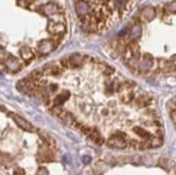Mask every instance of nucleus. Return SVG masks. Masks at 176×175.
Segmentation results:
<instances>
[{
    "mask_svg": "<svg viewBox=\"0 0 176 175\" xmlns=\"http://www.w3.org/2000/svg\"><path fill=\"white\" fill-rule=\"evenodd\" d=\"M20 55L22 60H23L25 63H30V62L33 61L34 58H35V53L33 52V50L28 47H23V48H21L20 50Z\"/></svg>",
    "mask_w": 176,
    "mask_h": 175,
    "instance_id": "obj_3",
    "label": "nucleus"
},
{
    "mask_svg": "<svg viewBox=\"0 0 176 175\" xmlns=\"http://www.w3.org/2000/svg\"><path fill=\"white\" fill-rule=\"evenodd\" d=\"M4 64V66L8 68V70L11 71V72H16V71L20 70L21 67H22L20 61H19L16 57H14L13 55H9Z\"/></svg>",
    "mask_w": 176,
    "mask_h": 175,
    "instance_id": "obj_1",
    "label": "nucleus"
},
{
    "mask_svg": "<svg viewBox=\"0 0 176 175\" xmlns=\"http://www.w3.org/2000/svg\"><path fill=\"white\" fill-rule=\"evenodd\" d=\"M9 55H10V54H9V53H8V52L4 50V49L0 48V63H4Z\"/></svg>",
    "mask_w": 176,
    "mask_h": 175,
    "instance_id": "obj_4",
    "label": "nucleus"
},
{
    "mask_svg": "<svg viewBox=\"0 0 176 175\" xmlns=\"http://www.w3.org/2000/svg\"><path fill=\"white\" fill-rule=\"evenodd\" d=\"M10 116L13 118V120L15 121V123H16L17 126H21L23 130H26V131H29V132H34V131H35V128L33 126V124L29 123L27 120L24 119V118H22L21 116L15 115V113H11Z\"/></svg>",
    "mask_w": 176,
    "mask_h": 175,
    "instance_id": "obj_2",
    "label": "nucleus"
}]
</instances>
